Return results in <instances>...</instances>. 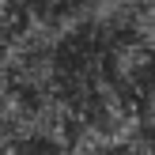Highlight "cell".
Masks as SVG:
<instances>
[{
  "label": "cell",
  "mask_w": 155,
  "mask_h": 155,
  "mask_svg": "<svg viewBox=\"0 0 155 155\" xmlns=\"http://www.w3.org/2000/svg\"><path fill=\"white\" fill-rule=\"evenodd\" d=\"M12 4L30 27H61L76 15L83 0H12Z\"/></svg>",
  "instance_id": "cell-1"
}]
</instances>
